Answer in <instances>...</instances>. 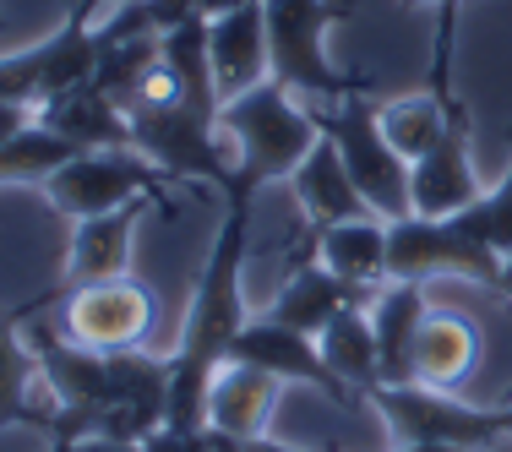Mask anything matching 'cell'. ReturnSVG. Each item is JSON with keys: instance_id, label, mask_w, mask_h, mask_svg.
Segmentation results:
<instances>
[{"instance_id": "7a4b0ae2", "label": "cell", "mask_w": 512, "mask_h": 452, "mask_svg": "<svg viewBox=\"0 0 512 452\" xmlns=\"http://www.w3.org/2000/svg\"><path fill=\"white\" fill-rule=\"evenodd\" d=\"M218 126L240 142V164H235V186L229 191H251V197L262 186H273V180L295 175L306 164V153L316 148V137H322L316 115L300 109L295 93L273 77L246 88L240 99H229L218 109Z\"/></svg>"}, {"instance_id": "d6986e66", "label": "cell", "mask_w": 512, "mask_h": 452, "mask_svg": "<svg viewBox=\"0 0 512 452\" xmlns=\"http://www.w3.org/2000/svg\"><path fill=\"white\" fill-rule=\"evenodd\" d=\"M349 305H371V295H360L355 284H344L333 267L300 262L295 273H289V284L278 289V300H273V311H267V316L284 322V327H295V333L322 338V327L333 322L338 311H349Z\"/></svg>"}, {"instance_id": "83f0119b", "label": "cell", "mask_w": 512, "mask_h": 452, "mask_svg": "<svg viewBox=\"0 0 512 452\" xmlns=\"http://www.w3.org/2000/svg\"><path fill=\"white\" fill-rule=\"evenodd\" d=\"M191 452H311V447H289V442H273V436H224L213 425H202L197 436H186Z\"/></svg>"}, {"instance_id": "603a6c76", "label": "cell", "mask_w": 512, "mask_h": 452, "mask_svg": "<svg viewBox=\"0 0 512 452\" xmlns=\"http://www.w3.org/2000/svg\"><path fill=\"white\" fill-rule=\"evenodd\" d=\"M322 360L333 365V376L349 387V393H371L382 382V354H376V327H371V305H349L333 322L322 327Z\"/></svg>"}, {"instance_id": "5bb4252c", "label": "cell", "mask_w": 512, "mask_h": 452, "mask_svg": "<svg viewBox=\"0 0 512 452\" xmlns=\"http://www.w3.org/2000/svg\"><path fill=\"white\" fill-rule=\"evenodd\" d=\"M207 39H213V82H218V99L224 104L273 77V66H267V6L262 0H251L240 11H224V17H207Z\"/></svg>"}, {"instance_id": "e575fe53", "label": "cell", "mask_w": 512, "mask_h": 452, "mask_svg": "<svg viewBox=\"0 0 512 452\" xmlns=\"http://www.w3.org/2000/svg\"><path fill=\"white\" fill-rule=\"evenodd\" d=\"M404 6H425V0H404Z\"/></svg>"}, {"instance_id": "30bf717a", "label": "cell", "mask_w": 512, "mask_h": 452, "mask_svg": "<svg viewBox=\"0 0 512 452\" xmlns=\"http://www.w3.org/2000/svg\"><path fill=\"white\" fill-rule=\"evenodd\" d=\"M153 316H158V300L137 278H109V284H88V289L60 295V333L99 354L137 349L153 333Z\"/></svg>"}, {"instance_id": "9a60e30c", "label": "cell", "mask_w": 512, "mask_h": 452, "mask_svg": "<svg viewBox=\"0 0 512 452\" xmlns=\"http://www.w3.org/2000/svg\"><path fill=\"white\" fill-rule=\"evenodd\" d=\"M278 393H284V382L273 371L246 365V360H224L213 387H207V425L224 436H267Z\"/></svg>"}, {"instance_id": "d6a6232c", "label": "cell", "mask_w": 512, "mask_h": 452, "mask_svg": "<svg viewBox=\"0 0 512 452\" xmlns=\"http://www.w3.org/2000/svg\"><path fill=\"white\" fill-rule=\"evenodd\" d=\"M393 452H469V447H453V442H420V447H393Z\"/></svg>"}, {"instance_id": "d4e9b609", "label": "cell", "mask_w": 512, "mask_h": 452, "mask_svg": "<svg viewBox=\"0 0 512 452\" xmlns=\"http://www.w3.org/2000/svg\"><path fill=\"white\" fill-rule=\"evenodd\" d=\"M93 33H99V28H93ZM153 66H158V39H153V33H137V39H109V33H99L93 88H99L109 104H120L131 115V104H137V93H142V82H148Z\"/></svg>"}, {"instance_id": "f1b7e54d", "label": "cell", "mask_w": 512, "mask_h": 452, "mask_svg": "<svg viewBox=\"0 0 512 452\" xmlns=\"http://www.w3.org/2000/svg\"><path fill=\"white\" fill-rule=\"evenodd\" d=\"M33 120H39L33 109H22V104H0V142H11L22 126H33Z\"/></svg>"}, {"instance_id": "4dcf8cb0", "label": "cell", "mask_w": 512, "mask_h": 452, "mask_svg": "<svg viewBox=\"0 0 512 452\" xmlns=\"http://www.w3.org/2000/svg\"><path fill=\"white\" fill-rule=\"evenodd\" d=\"M115 6H126V0H71V17H82V22H99L104 11H115Z\"/></svg>"}, {"instance_id": "ac0fdd59", "label": "cell", "mask_w": 512, "mask_h": 452, "mask_svg": "<svg viewBox=\"0 0 512 452\" xmlns=\"http://www.w3.org/2000/svg\"><path fill=\"white\" fill-rule=\"evenodd\" d=\"M289 186H295V202H300V213L311 218V229H327V224H344V218L371 213L365 197L355 191V180H349V169H344V153H338V142L327 137V131L316 137L306 164L289 175Z\"/></svg>"}, {"instance_id": "44dd1931", "label": "cell", "mask_w": 512, "mask_h": 452, "mask_svg": "<svg viewBox=\"0 0 512 452\" xmlns=\"http://www.w3.org/2000/svg\"><path fill=\"white\" fill-rule=\"evenodd\" d=\"M28 311H33V300L0 311V431H6V425H33V431L50 425V409L33 403L39 360H33V349H28Z\"/></svg>"}, {"instance_id": "4316f807", "label": "cell", "mask_w": 512, "mask_h": 452, "mask_svg": "<svg viewBox=\"0 0 512 452\" xmlns=\"http://www.w3.org/2000/svg\"><path fill=\"white\" fill-rule=\"evenodd\" d=\"M458 224L469 229L480 246H491L496 256H507L512 251V164H507V175L496 180L491 191H485L474 207H463L458 213Z\"/></svg>"}, {"instance_id": "4fadbf2b", "label": "cell", "mask_w": 512, "mask_h": 452, "mask_svg": "<svg viewBox=\"0 0 512 452\" xmlns=\"http://www.w3.org/2000/svg\"><path fill=\"white\" fill-rule=\"evenodd\" d=\"M142 207H120V213L104 218H77L71 229V251H66V273H60L55 295H71V289L88 284H109V278H131V240H137V218Z\"/></svg>"}, {"instance_id": "5b68a950", "label": "cell", "mask_w": 512, "mask_h": 452, "mask_svg": "<svg viewBox=\"0 0 512 452\" xmlns=\"http://www.w3.org/2000/svg\"><path fill=\"white\" fill-rule=\"evenodd\" d=\"M365 403L376 409L393 447L453 442V447L485 452V447L507 442L502 403H474V398L442 393V387H420V382H376L365 393Z\"/></svg>"}, {"instance_id": "836d02e7", "label": "cell", "mask_w": 512, "mask_h": 452, "mask_svg": "<svg viewBox=\"0 0 512 452\" xmlns=\"http://www.w3.org/2000/svg\"><path fill=\"white\" fill-rule=\"evenodd\" d=\"M496 295H507V300H512V251L502 256V278H496Z\"/></svg>"}, {"instance_id": "6da1fadb", "label": "cell", "mask_w": 512, "mask_h": 452, "mask_svg": "<svg viewBox=\"0 0 512 452\" xmlns=\"http://www.w3.org/2000/svg\"><path fill=\"white\" fill-rule=\"evenodd\" d=\"M251 191H224V224H218L213 246H207L202 278L191 289L186 322H180V344L169 349V425L175 436H197L207 425V387H213L218 365L229 360L240 327H246V289H240V267H246V240H251Z\"/></svg>"}, {"instance_id": "277c9868", "label": "cell", "mask_w": 512, "mask_h": 452, "mask_svg": "<svg viewBox=\"0 0 512 452\" xmlns=\"http://www.w3.org/2000/svg\"><path fill=\"white\" fill-rule=\"evenodd\" d=\"M316 126L338 142L344 153V169L355 180V191L365 197L376 218H409L414 213V164L387 142L382 120H376V99H371V82H360L344 104H327L316 115Z\"/></svg>"}, {"instance_id": "ba28073f", "label": "cell", "mask_w": 512, "mask_h": 452, "mask_svg": "<svg viewBox=\"0 0 512 452\" xmlns=\"http://www.w3.org/2000/svg\"><path fill=\"white\" fill-rule=\"evenodd\" d=\"M164 169L153 158H142L137 148H99V153H77L66 169H55L44 180L50 202L66 218H104L120 207L158 202L164 197Z\"/></svg>"}, {"instance_id": "7402d4cb", "label": "cell", "mask_w": 512, "mask_h": 452, "mask_svg": "<svg viewBox=\"0 0 512 452\" xmlns=\"http://www.w3.org/2000/svg\"><path fill=\"white\" fill-rule=\"evenodd\" d=\"M39 126L60 131L77 153H99V148H131V115L120 104H109L99 88H77L66 99L39 109Z\"/></svg>"}, {"instance_id": "e0dca14e", "label": "cell", "mask_w": 512, "mask_h": 452, "mask_svg": "<svg viewBox=\"0 0 512 452\" xmlns=\"http://www.w3.org/2000/svg\"><path fill=\"white\" fill-rule=\"evenodd\" d=\"M474 371H480V327L463 311H431L414 338V382L463 393Z\"/></svg>"}, {"instance_id": "8992f818", "label": "cell", "mask_w": 512, "mask_h": 452, "mask_svg": "<svg viewBox=\"0 0 512 452\" xmlns=\"http://www.w3.org/2000/svg\"><path fill=\"white\" fill-rule=\"evenodd\" d=\"M387 278L398 284H431V278H463V284L496 289L502 256L469 235L458 218H393L387 224Z\"/></svg>"}, {"instance_id": "9c48e42d", "label": "cell", "mask_w": 512, "mask_h": 452, "mask_svg": "<svg viewBox=\"0 0 512 452\" xmlns=\"http://www.w3.org/2000/svg\"><path fill=\"white\" fill-rule=\"evenodd\" d=\"M93 66H99V33H93V22H82L66 11L55 39L0 60V104H22V109L39 115L44 104L88 88Z\"/></svg>"}, {"instance_id": "8fae6325", "label": "cell", "mask_w": 512, "mask_h": 452, "mask_svg": "<svg viewBox=\"0 0 512 452\" xmlns=\"http://www.w3.org/2000/svg\"><path fill=\"white\" fill-rule=\"evenodd\" d=\"M229 360H246V365H262V371H273L278 382H306L316 387L333 409L355 414L360 409V393H349L344 382L333 376V365L322 360V344H316L311 333H295V327L273 322V316H262V322H246L235 338V349H229Z\"/></svg>"}, {"instance_id": "484cf974", "label": "cell", "mask_w": 512, "mask_h": 452, "mask_svg": "<svg viewBox=\"0 0 512 452\" xmlns=\"http://www.w3.org/2000/svg\"><path fill=\"white\" fill-rule=\"evenodd\" d=\"M77 148L50 126H22L11 142H0V186H44L55 169H66Z\"/></svg>"}, {"instance_id": "7c38bea8", "label": "cell", "mask_w": 512, "mask_h": 452, "mask_svg": "<svg viewBox=\"0 0 512 452\" xmlns=\"http://www.w3.org/2000/svg\"><path fill=\"white\" fill-rule=\"evenodd\" d=\"M480 197H485V186H480V175H474V164H469V109H463V99L453 93L442 142L414 164V213L458 218L463 207H474Z\"/></svg>"}, {"instance_id": "ffe728a7", "label": "cell", "mask_w": 512, "mask_h": 452, "mask_svg": "<svg viewBox=\"0 0 512 452\" xmlns=\"http://www.w3.org/2000/svg\"><path fill=\"white\" fill-rule=\"evenodd\" d=\"M425 316V284H398L387 278L382 295L371 300V327H376V354H382V382H414V338Z\"/></svg>"}, {"instance_id": "1f68e13d", "label": "cell", "mask_w": 512, "mask_h": 452, "mask_svg": "<svg viewBox=\"0 0 512 452\" xmlns=\"http://www.w3.org/2000/svg\"><path fill=\"white\" fill-rule=\"evenodd\" d=\"M197 6H202V17H224V11H240L251 0H197Z\"/></svg>"}, {"instance_id": "2e32d148", "label": "cell", "mask_w": 512, "mask_h": 452, "mask_svg": "<svg viewBox=\"0 0 512 452\" xmlns=\"http://www.w3.org/2000/svg\"><path fill=\"white\" fill-rule=\"evenodd\" d=\"M311 251H316V262L333 267L360 295H371V300L382 295V284H387V218L360 213V218H344V224L311 229Z\"/></svg>"}, {"instance_id": "f546056e", "label": "cell", "mask_w": 512, "mask_h": 452, "mask_svg": "<svg viewBox=\"0 0 512 452\" xmlns=\"http://www.w3.org/2000/svg\"><path fill=\"white\" fill-rule=\"evenodd\" d=\"M60 452H142V442H109V436H82V442L60 447Z\"/></svg>"}, {"instance_id": "cb8c5ba5", "label": "cell", "mask_w": 512, "mask_h": 452, "mask_svg": "<svg viewBox=\"0 0 512 452\" xmlns=\"http://www.w3.org/2000/svg\"><path fill=\"white\" fill-rule=\"evenodd\" d=\"M447 104H453V88H447V93L425 88V93H414V99L376 104V120H382L387 142H393L409 164H420V158L442 142V131H447Z\"/></svg>"}, {"instance_id": "3957f363", "label": "cell", "mask_w": 512, "mask_h": 452, "mask_svg": "<svg viewBox=\"0 0 512 452\" xmlns=\"http://www.w3.org/2000/svg\"><path fill=\"white\" fill-rule=\"evenodd\" d=\"M267 6V66L295 99L344 104L365 77L327 60V28L355 17V0H262Z\"/></svg>"}, {"instance_id": "52a82bcc", "label": "cell", "mask_w": 512, "mask_h": 452, "mask_svg": "<svg viewBox=\"0 0 512 452\" xmlns=\"http://www.w3.org/2000/svg\"><path fill=\"white\" fill-rule=\"evenodd\" d=\"M131 148L153 158L169 180H207L218 191L235 186V164L224 158V142H218V115H202L180 99L131 109Z\"/></svg>"}]
</instances>
